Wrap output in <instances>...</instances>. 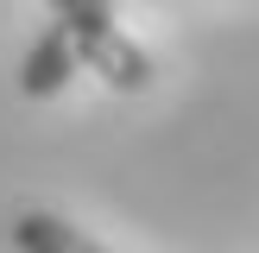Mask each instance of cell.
<instances>
[{"label": "cell", "mask_w": 259, "mask_h": 253, "mask_svg": "<svg viewBox=\"0 0 259 253\" xmlns=\"http://www.w3.org/2000/svg\"><path fill=\"white\" fill-rule=\"evenodd\" d=\"M45 7L76 32L82 63H89V70H95L108 89H120V95L152 89V57L120 32V25H114V0H45Z\"/></svg>", "instance_id": "cell-1"}, {"label": "cell", "mask_w": 259, "mask_h": 253, "mask_svg": "<svg viewBox=\"0 0 259 253\" xmlns=\"http://www.w3.org/2000/svg\"><path fill=\"white\" fill-rule=\"evenodd\" d=\"M76 63H82V51H76V32H70L63 19H51L45 32L32 38L25 63H19V89H25L32 101H45V95H57V89L76 76Z\"/></svg>", "instance_id": "cell-2"}, {"label": "cell", "mask_w": 259, "mask_h": 253, "mask_svg": "<svg viewBox=\"0 0 259 253\" xmlns=\"http://www.w3.org/2000/svg\"><path fill=\"white\" fill-rule=\"evenodd\" d=\"M13 247L19 253H108L101 240H89L82 228H70L51 209H25L19 222H13Z\"/></svg>", "instance_id": "cell-3"}]
</instances>
